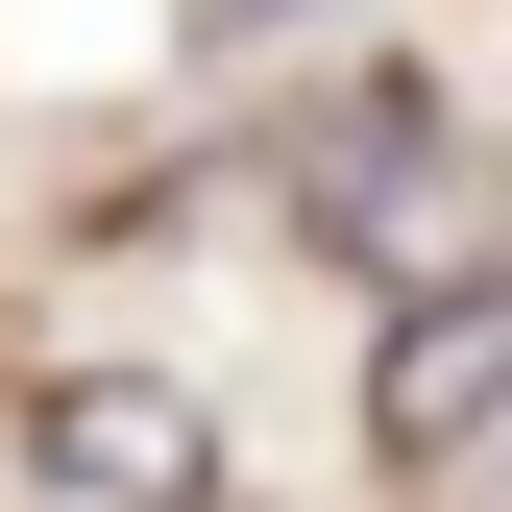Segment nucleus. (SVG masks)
I'll use <instances>...</instances> for the list:
<instances>
[{
    "instance_id": "nucleus-1",
    "label": "nucleus",
    "mask_w": 512,
    "mask_h": 512,
    "mask_svg": "<svg viewBox=\"0 0 512 512\" xmlns=\"http://www.w3.org/2000/svg\"><path fill=\"white\" fill-rule=\"evenodd\" d=\"M366 415H391L415 464H439L464 415H512V269H439V293L391 317V366H366Z\"/></svg>"
},
{
    "instance_id": "nucleus-2",
    "label": "nucleus",
    "mask_w": 512,
    "mask_h": 512,
    "mask_svg": "<svg viewBox=\"0 0 512 512\" xmlns=\"http://www.w3.org/2000/svg\"><path fill=\"white\" fill-rule=\"evenodd\" d=\"M293 196L342 220V244H415V220H439V98H415V74H366L342 122H317V171H293Z\"/></svg>"
},
{
    "instance_id": "nucleus-3",
    "label": "nucleus",
    "mask_w": 512,
    "mask_h": 512,
    "mask_svg": "<svg viewBox=\"0 0 512 512\" xmlns=\"http://www.w3.org/2000/svg\"><path fill=\"white\" fill-rule=\"evenodd\" d=\"M49 464H74V488H196L220 439H196V391H98V366H74V391H49Z\"/></svg>"
}]
</instances>
